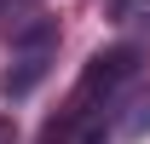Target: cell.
Wrapping results in <instances>:
<instances>
[{"label":"cell","mask_w":150,"mask_h":144,"mask_svg":"<svg viewBox=\"0 0 150 144\" xmlns=\"http://www.w3.org/2000/svg\"><path fill=\"white\" fill-rule=\"evenodd\" d=\"M58 64V23L52 18H29L12 29V58L0 69V92L6 98H29V92L52 75Z\"/></svg>","instance_id":"cell-1"},{"label":"cell","mask_w":150,"mask_h":144,"mask_svg":"<svg viewBox=\"0 0 150 144\" xmlns=\"http://www.w3.org/2000/svg\"><path fill=\"white\" fill-rule=\"evenodd\" d=\"M12 6H23V0H0V12H12Z\"/></svg>","instance_id":"cell-4"},{"label":"cell","mask_w":150,"mask_h":144,"mask_svg":"<svg viewBox=\"0 0 150 144\" xmlns=\"http://www.w3.org/2000/svg\"><path fill=\"white\" fill-rule=\"evenodd\" d=\"M139 12H150V0H110V18L115 23H133Z\"/></svg>","instance_id":"cell-2"},{"label":"cell","mask_w":150,"mask_h":144,"mask_svg":"<svg viewBox=\"0 0 150 144\" xmlns=\"http://www.w3.org/2000/svg\"><path fill=\"white\" fill-rule=\"evenodd\" d=\"M0 144H18V121L12 115H0Z\"/></svg>","instance_id":"cell-3"}]
</instances>
